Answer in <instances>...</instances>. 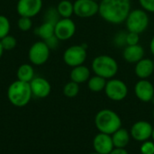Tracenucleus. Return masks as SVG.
<instances>
[{
  "mask_svg": "<svg viewBox=\"0 0 154 154\" xmlns=\"http://www.w3.org/2000/svg\"><path fill=\"white\" fill-rule=\"evenodd\" d=\"M132 10L131 0H100L98 14L108 23L121 24Z\"/></svg>",
  "mask_w": 154,
  "mask_h": 154,
  "instance_id": "f257e3e1",
  "label": "nucleus"
},
{
  "mask_svg": "<svg viewBox=\"0 0 154 154\" xmlns=\"http://www.w3.org/2000/svg\"><path fill=\"white\" fill-rule=\"evenodd\" d=\"M106 79L99 77L97 75H94L89 78L88 80V88L90 91L95 92V93H99L103 91L106 88Z\"/></svg>",
  "mask_w": 154,
  "mask_h": 154,
  "instance_id": "4be33fe9",
  "label": "nucleus"
},
{
  "mask_svg": "<svg viewBox=\"0 0 154 154\" xmlns=\"http://www.w3.org/2000/svg\"><path fill=\"white\" fill-rule=\"evenodd\" d=\"M94 1H97V2H99L100 0H94Z\"/></svg>",
  "mask_w": 154,
  "mask_h": 154,
  "instance_id": "a19ab883",
  "label": "nucleus"
},
{
  "mask_svg": "<svg viewBox=\"0 0 154 154\" xmlns=\"http://www.w3.org/2000/svg\"><path fill=\"white\" fill-rule=\"evenodd\" d=\"M152 102L154 104V97H153V98H152Z\"/></svg>",
  "mask_w": 154,
  "mask_h": 154,
  "instance_id": "ea45409f",
  "label": "nucleus"
},
{
  "mask_svg": "<svg viewBox=\"0 0 154 154\" xmlns=\"http://www.w3.org/2000/svg\"><path fill=\"white\" fill-rule=\"evenodd\" d=\"M45 42V43L47 44V46L51 49V50H54V49H56L58 46H59V43H60V40L56 37V35L54 34V35H52L51 37H50V38H48L47 40H45L44 41Z\"/></svg>",
  "mask_w": 154,
  "mask_h": 154,
  "instance_id": "473e14b6",
  "label": "nucleus"
},
{
  "mask_svg": "<svg viewBox=\"0 0 154 154\" xmlns=\"http://www.w3.org/2000/svg\"><path fill=\"white\" fill-rule=\"evenodd\" d=\"M152 116H153V119H154V108H153V111H152Z\"/></svg>",
  "mask_w": 154,
  "mask_h": 154,
  "instance_id": "4c0bfd02",
  "label": "nucleus"
},
{
  "mask_svg": "<svg viewBox=\"0 0 154 154\" xmlns=\"http://www.w3.org/2000/svg\"><path fill=\"white\" fill-rule=\"evenodd\" d=\"M91 69L95 75L108 80L116 77L119 70V65L116 60L112 56L102 54L93 59L91 62Z\"/></svg>",
  "mask_w": 154,
  "mask_h": 154,
  "instance_id": "7ed1b4c3",
  "label": "nucleus"
},
{
  "mask_svg": "<svg viewBox=\"0 0 154 154\" xmlns=\"http://www.w3.org/2000/svg\"><path fill=\"white\" fill-rule=\"evenodd\" d=\"M153 62H154V60H153Z\"/></svg>",
  "mask_w": 154,
  "mask_h": 154,
  "instance_id": "79ce46f5",
  "label": "nucleus"
},
{
  "mask_svg": "<svg viewBox=\"0 0 154 154\" xmlns=\"http://www.w3.org/2000/svg\"><path fill=\"white\" fill-rule=\"evenodd\" d=\"M17 27L22 32H28L32 27V18L26 16H20L17 21Z\"/></svg>",
  "mask_w": 154,
  "mask_h": 154,
  "instance_id": "cd10ccee",
  "label": "nucleus"
},
{
  "mask_svg": "<svg viewBox=\"0 0 154 154\" xmlns=\"http://www.w3.org/2000/svg\"><path fill=\"white\" fill-rule=\"evenodd\" d=\"M10 29L11 23L9 19L4 14H0V39L8 35Z\"/></svg>",
  "mask_w": 154,
  "mask_h": 154,
  "instance_id": "bb28decb",
  "label": "nucleus"
},
{
  "mask_svg": "<svg viewBox=\"0 0 154 154\" xmlns=\"http://www.w3.org/2000/svg\"><path fill=\"white\" fill-rule=\"evenodd\" d=\"M4 51H4V49H3V46H2V44H1V41H0V59L2 58Z\"/></svg>",
  "mask_w": 154,
  "mask_h": 154,
  "instance_id": "c9c22d12",
  "label": "nucleus"
},
{
  "mask_svg": "<svg viewBox=\"0 0 154 154\" xmlns=\"http://www.w3.org/2000/svg\"><path fill=\"white\" fill-rule=\"evenodd\" d=\"M109 154H129L125 148H114Z\"/></svg>",
  "mask_w": 154,
  "mask_h": 154,
  "instance_id": "72a5a7b5",
  "label": "nucleus"
},
{
  "mask_svg": "<svg viewBox=\"0 0 154 154\" xmlns=\"http://www.w3.org/2000/svg\"><path fill=\"white\" fill-rule=\"evenodd\" d=\"M56 8L61 18H71V16L74 14V5L69 0L60 1Z\"/></svg>",
  "mask_w": 154,
  "mask_h": 154,
  "instance_id": "5701e85b",
  "label": "nucleus"
},
{
  "mask_svg": "<svg viewBox=\"0 0 154 154\" xmlns=\"http://www.w3.org/2000/svg\"><path fill=\"white\" fill-rule=\"evenodd\" d=\"M144 49L142 45H127L124 48L123 58L128 63H137L144 58Z\"/></svg>",
  "mask_w": 154,
  "mask_h": 154,
  "instance_id": "f3484780",
  "label": "nucleus"
},
{
  "mask_svg": "<svg viewBox=\"0 0 154 154\" xmlns=\"http://www.w3.org/2000/svg\"><path fill=\"white\" fill-rule=\"evenodd\" d=\"M88 57V45L86 43L76 44L68 47L63 52V60L66 65L74 68L83 65Z\"/></svg>",
  "mask_w": 154,
  "mask_h": 154,
  "instance_id": "423d86ee",
  "label": "nucleus"
},
{
  "mask_svg": "<svg viewBox=\"0 0 154 154\" xmlns=\"http://www.w3.org/2000/svg\"><path fill=\"white\" fill-rule=\"evenodd\" d=\"M51 49L44 41H38L32 44L28 51V58L30 62L35 66H41L46 63L50 58Z\"/></svg>",
  "mask_w": 154,
  "mask_h": 154,
  "instance_id": "6e6552de",
  "label": "nucleus"
},
{
  "mask_svg": "<svg viewBox=\"0 0 154 154\" xmlns=\"http://www.w3.org/2000/svg\"><path fill=\"white\" fill-rule=\"evenodd\" d=\"M79 92V84L74 82V81H69L67 84H65L63 88V94L65 97L69 98H72L78 96Z\"/></svg>",
  "mask_w": 154,
  "mask_h": 154,
  "instance_id": "b1692460",
  "label": "nucleus"
},
{
  "mask_svg": "<svg viewBox=\"0 0 154 154\" xmlns=\"http://www.w3.org/2000/svg\"><path fill=\"white\" fill-rule=\"evenodd\" d=\"M126 35L127 32L125 31H120L116 32L113 39L114 45L117 48H125L126 46Z\"/></svg>",
  "mask_w": 154,
  "mask_h": 154,
  "instance_id": "c85d7f7f",
  "label": "nucleus"
},
{
  "mask_svg": "<svg viewBox=\"0 0 154 154\" xmlns=\"http://www.w3.org/2000/svg\"><path fill=\"white\" fill-rule=\"evenodd\" d=\"M140 152L142 154H154V142L153 141H145L142 143L140 147Z\"/></svg>",
  "mask_w": 154,
  "mask_h": 154,
  "instance_id": "c756f323",
  "label": "nucleus"
},
{
  "mask_svg": "<svg viewBox=\"0 0 154 154\" xmlns=\"http://www.w3.org/2000/svg\"><path fill=\"white\" fill-rule=\"evenodd\" d=\"M30 87L32 96L37 98H45L51 94V91L50 82L42 77H34L30 82Z\"/></svg>",
  "mask_w": 154,
  "mask_h": 154,
  "instance_id": "4468645a",
  "label": "nucleus"
},
{
  "mask_svg": "<svg viewBox=\"0 0 154 154\" xmlns=\"http://www.w3.org/2000/svg\"><path fill=\"white\" fill-rule=\"evenodd\" d=\"M134 73L139 79H148L154 73V62L149 58H143L135 63Z\"/></svg>",
  "mask_w": 154,
  "mask_h": 154,
  "instance_id": "dca6fc26",
  "label": "nucleus"
},
{
  "mask_svg": "<svg viewBox=\"0 0 154 154\" xmlns=\"http://www.w3.org/2000/svg\"><path fill=\"white\" fill-rule=\"evenodd\" d=\"M73 5L74 14L79 18L93 17L99 11V2L94 0H76Z\"/></svg>",
  "mask_w": 154,
  "mask_h": 154,
  "instance_id": "1a4fd4ad",
  "label": "nucleus"
},
{
  "mask_svg": "<svg viewBox=\"0 0 154 154\" xmlns=\"http://www.w3.org/2000/svg\"><path fill=\"white\" fill-rule=\"evenodd\" d=\"M140 42V34L133 32H127L126 35V46L127 45H136Z\"/></svg>",
  "mask_w": 154,
  "mask_h": 154,
  "instance_id": "7c9ffc66",
  "label": "nucleus"
},
{
  "mask_svg": "<svg viewBox=\"0 0 154 154\" xmlns=\"http://www.w3.org/2000/svg\"><path fill=\"white\" fill-rule=\"evenodd\" d=\"M114 148L112 136L110 134L99 133L93 139V149L97 153L109 154Z\"/></svg>",
  "mask_w": 154,
  "mask_h": 154,
  "instance_id": "2eb2a0df",
  "label": "nucleus"
},
{
  "mask_svg": "<svg viewBox=\"0 0 154 154\" xmlns=\"http://www.w3.org/2000/svg\"><path fill=\"white\" fill-rule=\"evenodd\" d=\"M91 77V71L88 67L83 65H79L72 68L70 71V79L78 84L88 82L89 78Z\"/></svg>",
  "mask_w": 154,
  "mask_h": 154,
  "instance_id": "a211bd4d",
  "label": "nucleus"
},
{
  "mask_svg": "<svg viewBox=\"0 0 154 154\" xmlns=\"http://www.w3.org/2000/svg\"><path fill=\"white\" fill-rule=\"evenodd\" d=\"M111 136L115 148H125L129 144L131 140L130 132L122 127L115 132Z\"/></svg>",
  "mask_w": 154,
  "mask_h": 154,
  "instance_id": "6ab92c4d",
  "label": "nucleus"
},
{
  "mask_svg": "<svg viewBox=\"0 0 154 154\" xmlns=\"http://www.w3.org/2000/svg\"><path fill=\"white\" fill-rule=\"evenodd\" d=\"M16 77H17L18 80L30 83L33 79V78L35 77L34 76V69H33V67L31 64H28V63L22 64L17 69Z\"/></svg>",
  "mask_w": 154,
  "mask_h": 154,
  "instance_id": "aec40b11",
  "label": "nucleus"
},
{
  "mask_svg": "<svg viewBox=\"0 0 154 154\" xmlns=\"http://www.w3.org/2000/svg\"><path fill=\"white\" fill-rule=\"evenodd\" d=\"M106 96L112 101L119 102L124 100L128 95V87L122 79H110L106 81V88L104 89Z\"/></svg>",
  "mask_w": 154,
  "mask_h": 154,
  "instance_id": "0eeeda50",
  "label": "nucleus"
},
{
  "mask_svg": "<svg viewBox=\"0 0 154 154\" xmlns=\"http://www.w3.org/2000/svg\"><path fill=\"white\" fill-rule=\"evenodd\" d=\"M32 97L30 83L21 80L12 82L7 89V97L9 102L17 107H23L28 105Z\"/></svg>",
  "mask_w": 154,
  "mask_h": 154,
  "instance_id": "20e7f679",
  "label": "nucleus"
},
{
  "mask_svg": "<svg viewBox=\"0 0 154 154\" xmlns=\"http://www.w3.org/2000/svg\"><path fill=\"white\" fill-rule=\"evenodd\" d=\"M89 154H99V153H97V152H92V153H89Z\"/></svg>",
  "mask_w": 154,
  "mask_h": 154,
  "instance_id": "58836bf2",
  "label": "nucleus"
},
{
  "mask_svg": "<svg viewBox=\"0 0 154 154\" xmlns=\"http://www.w3.org/2000/svg\"><path fill=\"white\" fill-rule=\"evenodd\" d=\"M34 33L41 38L42 41H45L48 38L54 35V24L47 22H43L41 25L35 28Z\"/></svg>",
  "mask_w": 154,
  "mask_h": 154,
  "instance_id": "412c9836",
  "label": "nucleus"
},
{
  "mask_svg": "<svg viewBox=\"0 0 154 154\" xmlns=\"http://www.w3.org/2000/svg\"><path fill=\"white\" fill-rule=\"evenodd\" d=\"M153 126L150 122L141 120L135 122L130 130L131 137L139 143H143L152 138Z\"/></svg>",
  "mask_w": 154,
  "mask_h": 154,
  "instance_id": "9b49d317",
  "label": "nucleus"
},
{
  "mask_svg": "<svg viewBox=\"0 0 154 154\" xmlns=\"http://www.w3.org/2000/svg\"><path fill=\"white\" fill-rule=\"evenodd\" d=\"M95 125L99 133L112 135L122 127V119L116 112L106 108L97 113Z\"/></svg>",
  "mask_w": 154,
  "mask_h": 154,
  "instance_id": "f03ea898",
  "label": "nucleus"
},
{
  "mask_svg": "<svg viewBox=\"0 0 154 154\" xmlns=\"http://www.w3.org/2000/svg\"><path fill=\"white\" fill-rule=\"evenodd\" d=\"M141 8L145 10L147 13L154 14V0H138Z\"/></svg>",
  "mask_w": 154,
  "mask_h": 154,
  "instance_id": "2f4dec72",
  "label": "nucleus"
},
{
  "mask_svg": "<svg viewBox=\"0 0 154 154\" xmlns=\"http://www.w3.org/2000/svg\"><path fill=\"white\" fill-rule=\"evenodd\" d=\"M134 94L142 102H152L154 97L153 84L148 79H139L134 85Z\"/></svg>",
  "mask_w": 154,
  "mask_h": 154,
  "instance_id": "ddd939ff",
  "label": "nucleus"
},
{
  "mask_svg": "<svg viewBox=\"0 0 154 154\" xmlns=\"http://www.w3.org/2000/svg\"><path fill=\"white\" fill-rule=\"evenodd\" d=\"M0 41H1V44L3 46L4 51H6L14 50L17 44L16 39L13 35H10V34L3 37L2 39H0Z\"/></svg>",
  "mask_w": 154,
  "mask_h": 154,
  "instance_id": "a878e982",
  "label": "nucleus"
},
{
  "mask_svg": "<svg viewBox=\"0 0 154 154\" xmlns=\"http://www.w3.org/2000/svg\"><path fill=\"white\" fill-rule=\"evenodd\" d=\"M152 139L154 142V126H153V130H152Z\"/></svg>",
  "mask_w": 154,
  "mask_h": 154,
  "instance_id": "e433bc0d",
  "label": "nucleus"
},
{
  "mask_svg": "<svg viewBox=\"0 0 154 154\" xmlns=\"http://www.w3.org/2000/svg\"><path fill=\"white\" fill-rule=\"evenodd\" d=\"M149 49H150L151 53L154 56V35L152 36V38L151 39V42H150V44H149Z\"/></svg>",
  "mask_w": 154,
  "mask_h": 154,
  "instance_id": "f704fd0d",
  "label": "nucleus"
},
{
  "mask_svg": "<svg viewBox=\"0 0 154 154\" xmlns=\"http://www.w3.org/2000/svg\"><path fill=\"white\" fill-rule=\"evenodd\" d=\"M42 0H18L16 11L20 16L32 18L36 16L42 9Z\"/></svg>",
  "mask_w": 154,
  "mask_h": 154,
  "instance_id": "f8f14e48",
  "label": "nucleus"
},
{
  "mask_svg": "<svg viewBox=\"0 0 154 154\" xmlns=\"http://www.w3.org/2000/svg\"><path fill=\"white\" fill-rule=\"evenodd\" d=\"M148 14L149 13L143 8L131 10L125 22L127 32H133L139 34L144 32L150 24V17Z\"/></svg>",
  "mask_w": 154,
  "mask_h": 154,
  "instance_id": "39448f33",
  "label": "nucleus"
},
{
  "mask_svg": "<svg viewBox=\"0 0 154 154\" xmlns=\"http://www.w3.org/2000/svg\"><path fill=\"white\" fill-rule=\"evenodd\" d=\"M76 23L71 18H60L54 25V34L60 41H68L76 33Z\"/></svg>",
  "mask_w": 154,
  "mask_h": 154,
  "instance_id": "9d476101",
  "label": "nucleus"
},
{
  "mask_svg": "<svg viewBox=\"0 0 154 154\" xmlns=\"http://www.w3.org/2000/svg\"><path fill=\"white\" fill-rule=\"evenodd\" d=\"M61 17L60 16L59 13H58V10L56 7L54 6H51L49 7L45 13H44V15H43V22H47V23H51L52 24H56V23L60 19Z\"/></svg>",
  "mask_w": 154,
  "mask_h": 154,
  "instance_id": "393cba45",
  "label": "nucleus"
}]
</instances>
